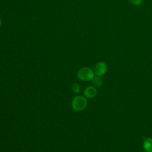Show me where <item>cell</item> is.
<instances>
[{
    "label": "cell",
    "mask_w": 152,
    "mask_h": 152,
    "mask_svg": "<svg viewBox=\"0 0 152 152\" xmlns=\"http://www.w3.org/2000/svg\"><path fill=\"white\" fill-rule=\"evenodd\" d=\"M87 104V99L83 96H77L75 97L72 102V107L77 111H81L84 110L86 107Z\"/></svg>",
    "instance_id": "obj_1"
},
{
    "label": "cell",
    "mask_w": 152,
    "mask_h": 152,
    "mask_svg": "<svg viewBox=\"0 0 152 152\" xmlns=\"http://www.w3.org/2000/svg\"><path fill=\"white\" fill-rule=\"evenodd\" d=\"M77 76L78 78L82 81H91L94 77V73L91 68L88 67H84L78 71Z\"/></svg>",
    "instance_id": "obj_2"
},
{
    "label": "cell",
    "mask_w": 152,
    "mask_h": 152,
    "mask_svg": "<svg viewBox=\"0 0 152 152\" xmlns=\"http://www.w3.org/2000/svg\"><path fill=\"white\" fill-rule=\"evenodd\" d=\"M94 75L97 76H102L107 71V65L105 62L103 61H100L95 65L94 67Z\"/></svg>",
    "instance_id": "obj_3"
},
{
    "label": "cell",
    "mask_w": 152,
    "mask_h": 152,
    "mask_svg": "<svg viewBox=\"0 0 152 152\" xmlns=\"http://www.w3.org/2000/svg\"><path fill=\"white\" fill-rule=\"evenodd\" d=\"M97 91L95 87L90 86L87 87L84 90V96L88 99H92L96 96Z\"/></svg>",
    "instance_id": "obj_4"
},
{
    "label": "cell",
    "mask_w": 152,
    "mask_h": 152,
    "mask_svg": "<svg viewBox=\"0 0 152 152\" xmlns=\"http://www.w3.org/2000/svg\"><path fill=\"white\" fill-rule=\"evenodd\" d=\"M143 148L146 152H152V138H147L144 140Z\"/></svg>",
    "instance_id": "obj_5"
},
{
    "label": "cell",
    "mask_w": 152,
    "mask_h": 152,
    "mask_svg": "<svg viewBox=\"0 0 152 152\" xmlns=\"http://www.w3.org/2000/svg\"><path fill=\"white\" fill-rule=\"evenodd\" d=\"M91 81L94 84V85L97 87H101L103 83V80L100 76H97V75L94 76L91 80Z\"/></svg>",
    "instance_id": "obj_6"
},
{
    "label": "cell",
    "mask_w": 152,
    "mask_h": 152,
    "mask_svg": "<svg viewBox=\"0 0 152 152\" xmlns=\"http://www.w3.org/2000/svg\"><path fill=\"white\" fill-rule=\"evenodd\" d=\"M72 90L73 91V92H74L75 93H78L80 92V90H81V88H80V86L77 83H74L72 85Z\"/></svg>",
    "instance_id": "obj_7"
},
{
    "label": "cell",
    "mask_w": 152,
    "mask_h": 152,
    "mask_svg": "<svg viewBox=\"0 0 152 152\" xmlns=\"http://www.w3.org/2000/svg\"><path fill=\"white\" fill-rule=\"evenodd\" d=\"M131 4L135 6H139L142 3V0H128Z\"/></svg>",
    "instance_id": "obj_8"
},
{
    "label": "cell",
    "mask_w": 152,
    "mask_h": 152,
    "mask_svg": "<svg viewBox=\"0 0 152 152\" xmlns=\"http://www.w3.org/2000/svg\"><path fill=\"white\" fill-rule=\"evenodd\" d=\"M1 20L0 18V27H1Z\"/></svg>",
    "instance_id": "obj_9"
},
{
    "label": "cell",
    "mask_w": 152,
    "mask_h": 152,
    "mask_svg": "<svg viewBox=\"0 0 152 152\" xmlns=\"http://www.w3.org/2000/svg\"><path fill=\"white\" fill-rule=\"evenodd\" d=\"M143 152H146V151H143Z\"/></svg>",
    "instance_id": "obj_10"
}]
</instances>
